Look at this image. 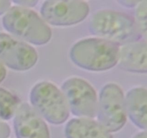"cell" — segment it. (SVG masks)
Wrapping results in <instances>:
<instances>
[{
	"label": "cell",
	"instance_id": "7",
	"mask_svg": "<svg viewBox=\"0 0 147 138\" xmlns=\"http://www.w3.org/2000/svg\"><path fill=\"white\" fill-rule=\"evenodd\" d=\"M88 4L83 1H46L40 9L42 20L53 26L65 27L80 22L89 14Z\"/></svg>",
	"mask_w": 147,
	"mask_h": 138
},
{
	"label": "cell",
	"instance_id": "15",
	"mask_svg": "<svg viewBox=\"0 0 147 138\" xmlns=\"http://www.w3.org/2000/svg\"><path fill=\"white\" fill-rule=\"evenodd\" d=\"M11 133L9 126L5 122L0 121V138H8Z\"/></svg>",
	"mask_w": 147,
	"mask_h": 138
},
{
	"label": "cell",
	"instance_id": "8",
	"mask_svg": "<svg viewBox=\"0 0 147 138\" xmlns=\"http://www.w3.org/2000/svg\"><path fill=\"white\" fill-rule=\"evenodd\" d=\"M38 55L34 47L6 33H0V62L9 68L25 71L36 64Z\"/></svg>",
	"mask_w": 147,
	"mask_h": 138
},
{
	"label": "cell",
	"instance_id": "9",
	"mask_svg": "<svg viewBox=\"0 0 147 138\" xmlns=\"http://www.w3.org/2000/svg\"><path fill=\"white\" fill-rule=\"evenodd\" d=\"M14 128L17 138H50L47 124L27 103H22L17 109Z\"/></svg>",
	"mask_w": 147,
	"mask_h": 138
},
{
	"label": "cell",
	"instance_id": "12",
	"mask_svg": "<svg viewBox=\"0 0 147 138\" xmlns=\"http://www.w3.org/2000/svg\"><path fill=\"white\" fill-rule=\"evenodd\" d=\"M126 114L136 126L146 128L147 91L144 87H136L129 91L125 97Z\"/></svg>",
	"mask_w": 147,
	"mask_h": 138
},
{
	"label": "cell",
	"instance_id": "6",
	"mask_svg": "<svg viewBox=\"0 0 147 138\" xmlns=\"http://www.w3.org/2000/svg\"><path fill=\"white\" fill-rule=\"evenodd\" d=\"M62 92L69 111L81 118L92 119L96 116L98 98L93 86L80 78L67 79L62 86Z\"/></svg>",
	"mask_w": 147,
	"mask_h": 138
},
{
	"label": "cell",
	"instance_id": "1",
	"mask_svg": "<svg viewBox=\"0 0 147 138\" xmlns=\"http://www.w3.org/2000/svg\"><path fill=\"white\" fill-rule=\"evenodd\" d=\"M119 47L116 43L98 37L86 38L73 45L70 57L76 66L85 70L105 71L117 64Z\"/></svg>",
	"mask_w": 147,
	"mask_h": 138
},
{
	"label": "cell",
	"instance_id": "5",
	"mask_svg": "<svg viewBox=\"0 0 147 138\" xmlns=\"http://www.w3.org/2000/svg\"><path fill=\"white\" fill-rule=\"evenodd\" d=\"M98 122L109 132L123 128L127 114L125 97L122 89L116 83H107L102 88L98 99L97 114Z\"/></svg>",
	"mask_w": 147,
	"mask_h": 138
},
{
	"label": "cell",
	"instance_id": "14",
	"mask_svg": "<svg viewBox=\"0 0 147 138\" xmlns=\"http://www.w3.org/2000/svg\"><path fill=\"white\" fill-rule=\"evenodd\" d=\"M146 1H139L136 8L134 20L138 31L143 35L146 34Z\"/></svg>",
	"mask_w": 147,
	"mask_h": 138
},
{
	"label": "cell",
	"instance_id": "3",
	"mask_svg": "<svg viewBox=\"0 0 147 138\" xmlns=\"http://www.w3.org/2000/svg\"><path fill=\"white\" fill-rule=\"evenodd\" d=\"M89 31L98 38L120 44L139 39L137 27L130 15L121 12L102 9L92 16Z\"/></svg>",
	"mask_w": 147,
	"mask_h": 138
},
{
	"label": "cell",
	"instance_id": "19",
	"mask_svg": "<svg viewBox=\"0 0 147 138\" xmlns=\"http://www.w3.org/2000/svg\"><path fill=\"white\" fill-rule=\"evenodd\" d=\"M6 75H7V70H6L5 67L0 62V83L4 80V78L6 77Z\"/></svg>",
	"mask_w": 147,
	"mask_h": 138
},
{
	"label": "cell",
	"instance_id": "13",
	"mask_svg": "<svg viewBox=\"0 0 147 138\" xmlns=\"http://www.w3.org/2000/svg\"><path fill=\"white\" fill-rule=\"evenodd\" d=\"M20 101L16 95L0 88V119H10L17 112Z\"/></svg>",
	"mask_w": 147,
	"mask_h": 138
},
{
	"label": "cell",
	"instance_id": "11",
	"mask_svg": "<svg viewBox=\"0 0 147 138\" xmlns=\"http://www.w3.org/2000/svg\"><path fill=\"white\" fill-rule=\"evenodd\" d=\"M66 138H113L104 126L88 118H77L69 121L65 128Z\"/></svg>",
	"mask_w": 147,
	"mask_h": 138
},
{
	"label": "cell",
	"instance_id": "18",
	"mask_svg": "<svg viewBox=\"0 0 147 138\" xmlns=\"http://www.w3.org/2000/svg\"><path fill=\"white\" fill-rule=\"evenodd\" d=\"M140 1H119V3L126 7H136Z\"/></svg>",
	"mask_w": 147,
	"mask_h": 138
},
{
	"label": "cell",
	"instance_id": "20",
	"mask_svg": "<svg viewBox=\"0 0 147 138\" xmlns=\"http://www.w3.org/2000/svg\"><path fill=\"white\" fill-rule=\"evenodd\" d=\"M134 138H146V132H139V133L137 134V135H136Z\"/></svg>",
	"mask_w": 147,
	"mask_h": 138
},
{
	"label": "cell",
	"instance_id": "17",
	"mask_svg": "<svg viewBox=\"0 0 147 138\" xmlns=\"http://www.w3.org/2000/svg\"><path fill=\"white\" fill-rule=\"evenodd\" d=\"M11 7L9 1H0V15L4 14Z\"/></svg>",
	"mask_w": 147,
	"mask_h": 138
},
{
	"label": "cell",
	"instance_id": "4",
	"mask_svg": "<svg viewBox=\"0 0 147 138\" xmlns=\"http://www.w3.org/2000/svg\"><path fill=\"white\" fill-rule=\"evenodd\" d=\"M30 99L33 109L50 123L61 124L68 119L70 111L65 98L53 83H37L32 89Z\"/></svg>",
	"mask_w": 147,
	"mask_h": 138
},
{
	"label": "cell",
	"instance_id": "10",
	"mask_svg": "<svg viewBox=\"0 0 147 138\" xmlns=\"http://www.w3.org/2000/svg\"><path fill=\"white\" fill-rule=\"evenodd\" d=\"M147 45L145 40L138 39L125 43L119 47V67L126 71L146 73L147 71Z\"/></svg>",
	"mask_w": 147,
	"mask_h": 138
},
{
	"label": "cell",
	"instance_id": "16",
	"mask_svg": "<svg viewBox=\"0 0 147 138\" xmlns=\"http://www.w3.org/2000/svg\"><path fill=\"white\" fill-rule=\"evenodd\" d=\"M14 4H17L20 7H25V8H28V7H33L38 3L37 1H14Z\"/></svg>",
	"mask_w": 147,
	"mask_h": 138
},
{
	"label": "cell",
	"instance_id": "2",
	"mask_svg": "<svg viewBox=\"0 0 147 138\" xmlns=\"http://www.w3.org/2000/svg\"><path fill=\"white\" fill-rule=\"evenodd\" d=\"M3 27L15 37L35 45L50 42L52 31L34 11L16 6L10 7L2 18Z\"/></svg>",
	"mask_w": 147,
	"mask_h": 138
}]
</instances>
